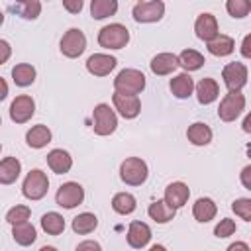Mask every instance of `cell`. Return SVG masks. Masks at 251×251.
I'll use <instances>...</instances> for the list:
<instances>
[{
    "label": "cell",
    "mask_w": 251,
    "mask_h": 251,
    "mask_svg": "<svg viewBox=\"0 0 251 251\" xmlns=\"http://www.w3.org/2000/svg\"><path fill=\"white\" fill-rule=\"evenodd\" d=\"M47 165H49V169H51L53 173L65 175V173L71 171L73 159H71V155H69L65 149H53V151H49V155H47Z\"/></svg>",
    "instance_id": "obj_19"
},
{
    "label": "cell",
    "mask_w": 251,
    "mask_h": 251,
    "mask_svg": "<svg viewBox=\"0 0 251 251\" xmlns=\"http://www.w3.org/2000/svg\"><path fill=\"white\" fill-rule=\"evenodd\" d=\"M75 251H102V247H100V243H98V241H92V239H86V241H82V243H78Z\"/></svg>",
    "instance_id": "obj_39"
},
{
    "label": "cell",
    "mask_w": 251,
    "mask_h": 251,
    "mask_svg": "<svg viewBox=\"0 0 251 251\" xmlns=\"http://www.w3.org/2000/svg\"><path fill=\"white\" fill-rule=\"evenodd\" d=\"M149 67L155 75L165 76V75H171L178 67V61H176V55H173V53H159L151 59Z\"/></svg>",
    "instance_id": "obj_18"
},
{
    "label": "cell",
    "mask_w": 251,
    "mask_h": 251,
    "mask_svg": "<svg viewBox=\"0 0 251 251\" xmlns=\"http://www.w3.org/2000/svg\"><path fill=\"white\" fill-rule=\"evenodd\" d=\"M192 90H194V80H192V76L188 73H180L175 78H171V92H173V96L184 100V98H188L192 94Z\"/></svg>",
    "instance_id": "obj_22"
},
{
    "label": "cell",
    "mask_w": 251,
    "mask_h": 251,
    "mask_svg": "<svg viewBox=\"0 0 251 251\" xmlns=\"http://www.w3.org/2000/svg\"><path fill=\"white\" fill-rule=\"evenodd\" d=\"M118 65V59L106 53H94L86 59V71L94 76H106L110 75Z\"/></svg>",
    "instance_id": "obj_12"
},
{
    "label": "cell",
    "mask_w": 251,
    "mask_h": 251,
    "mask_svg": "<svg viewBox=\"0 0 251 251\" xmlns=\"http://www.w3.org/2000/svg\"><path fill=\"white\" fill-rule=\"evenodd\" d=\"M176 61H178V67H182L186 73L198 71V69L206 63V61H204V55L198 53V51H194V49H184V51L176 57Z\"/></svg>",
    "instance_id": "obj_28"
},
{
    "label": "cell",
    "mask_w": 251,
    "mask_h": 251,
    "mask_svg": "<svg viewBox=\"0 0 251 251\" xmlns=\"http://www.w3.org/2000/svg\"><path fill=\"white\" fill-rule=\"evenodd\" d=\"M33 114H35V102L27 94L16 96L14 102L10 104V118L16 124H25L27 120H31Z\"/></svg>",
    "instance_id": "obj_11"
},
{
    "label": "cell",
    "mask_w": 251,
    "mask_h": 251,
    "mask_svg": "<svg viewBox=\"0 0 251 251\" xmlns=\"http://www.w3.org/2000/svg\"><path fill=\"white\" fill-rule=\"evenodd\" d=\"M188 196H190V190L184 182H171L165 188V202L175 210L184 206L188 202Z\"/></svg>",
    "instance_id": "obj_16"
},
{
    "label": "cell",
    "mask_w": 251,
    "mask_h": 251,
    "mask_svg": "<svg viewBox=\"0 0 251 251\" xmlns=\"http://www.w3.org/2000/svg\"><path fill=\"white\" fill-rule=\"evenodd\" d=\"M226 10L229 12L231 18H245L251 12V4L247 0H227Z\"/></svg>",
    "instance_id": "obj_36"
},
{
    "label": "cell",
    "mask_w": 251,
    "mask_h": 251,
    "mask_svg": "<svg viewBox=\"0 0 251 251\" xmlns=\"http://www.w3.org/2000/svg\"><path fill=\"white\" fill-rule=\"evenodd\" d=\"M149 176L147 163L139 157H129L120 165V178L129 186H141Z\"/></svg>",
    "instance_id": "obj_2"
},
{
    "label": "cell",
    "mask_w": 251,
    "mask_h": 251,
    "mask_svg": "<svg viewBox=\"0 0 251 251\" xmlns=\"http://www.w3.org/2000/svg\"><path fill=\"white\" fill-rule=\"evenodd\" d=\"M249 124H251V118H249V116H247V118H245V122H243V129H245V131H247V133H249V131H251V126H249Z\"/></svg>",
    "instance_id": "obj_46"
},
{
    "label": "cell",
    "mask_w": 251,
    "mask_h": 251,
    "mask_svg": "<svg viewBox=\"0 0 251 251\" xmlns=\"http://www.w3.org/2000/svg\"><path fill=\"white\" fill-rule=\"evenodd\" d=\"M12 237H14V241H16L18 245L27 247V245H31V243L35 241L37 233H35V227H33L29 222H22V224H16V226L12 227Z\"/></svg>",
    "instance_id": "obj_27"
},
{
    "label": "cell",
    "mask_w": 251,
    "mask_h": 251,
    "mask_svg": "<svg viewBox=\"0 0 251 251\" xmlns=\"http://www.w3.org/2000/svg\"><path fill=\"white\" fill-rule=\"evenodd\" d=\"M194 31H196V35H198L202 41H206V43H208L210 39H214V37L218 35V20H216V16H212V14H208V12L200 14V16L196 18Z\"/></svg>",
    "instance_id": "obj_15"
},
{
    "label": "cell",
    "mask_w": 251,
    "mask_h": 251,
    "mask_svg": "<svg viewBox=\"0 0 251 251\" xmlns=\"http://www.w3.org/2000/svg\"><path fill=\"white\" fill-rule=\"evenodd\" d=\"M243 110H245V96L241 92H229L222 98L218 116L222 122H235Z\"/></svg>",
    "instance_id": "obj_7"
},
{
    "label": "cell",
    "mask_w": 251,
    "mask_h": 251,
    "mask_svg": "<svg viewBox=\"0 0 251 251\" xmlns=\"http://www.w3.org/2000/svg\"><path fill=\"white\" fill-rule=\"evenodd\" d=\"M25 141H27L29 147H33V149H41V147H45V145L51 141V131H49V127L43 126V124L33 126V127L25 133Z\"/></svg>",
    "instance_id": "obj_26"
},
{
    "label": "cell",
    "mask_w": 251,
    "mask_h": 251,
    "mask_svg": "<svg viewBox=\"0 0 251 251\" xmlns=\"http://www.w3.org/2000/svg\"><path fill=\"white\" fill-rule=\"evenodd\" d=\"M135 198H133V194H129V192H118V194H114V198H112V208H114V212H118V214H122V216H127V214H131L133 210H135Z\"/></svg>",
    "instance_id": "obj_34"
},
{
    "label": "cell",
    "mask_w": 251,
    "mask_h": 251,
    "mask_svg": "<svg viewBox=\"0 0 251 251\" xmlns=\"http://www.w3.org/2000/svg\"><path fill=\"white\" fill-rule=\"evenodd\" d=\"M2 24H4V14L0 12V25H2Z\"/></svg>",
    "instance_id": "obj_49"
},
{
    "label": "cell",
    "mask_w": 251,
    "mask_h": 251,
    "mask_svg": "<svg viewBox=\"0 0 251 251\" xmlns=\"http://www.w3.org/2000/svg\"><path fill=\"white\" fill-rule=\"evenodd\" d=\"M249 45H251V35H245V37H243V45H241V55H243L245 59L251 57V49H249Z\"/></svg>",
    "instance_id": "obj_43"
},
{
    "label": "cell",
    "mask_w": 251,
    "mask_h": 251,
    "mask_svg": "<svg viewBox=\"0 0 251 251\" xmlns=\"http://www.w3.org/2000/svg\"><path fill=\"white\" fill-rule=\"evenodd\" d=\"M6 96H8V84H6V80L0 76V102H2Z\"/></svg>",
    "instance_id": "obj_45"
},
{
    "label": "cell",
    "mask_w": 251,
    "mask_h": 251,
    "mask_svg": "<svg viewBox=\"0 0 251 251\" xmlns=\"http://www.w3.org/2000/svg\"><path fill=\"white\" fill-rule=\"evenodd\" d=\"M118 12L116 0H92L90 2V14L94 20H104L108 16H114Z\"/></svg>",
    "instance_id": "obj_32"
},
{
    "label": "cell",
    "mask_w": 251,
    "mask_h": 251,
    "mask_svg": "<svg viewBox=\"0 0 251 251\" xmlns=\"http://www.w3.org/2000/svg\"><path fill=\"white\" fill-rule=\"evenodd\" d=\"M12 78H14V82L18 86L25 88L35 80V69L29 63H20V65H16L12 69Z\"/></svg>",
    "instance_id": "obj_30"
},
{
    "label": "cell",
    "mask_w": 251,
    "mask_h": 251,
    "mask_svg": "<svg viewBox=\"0 0 251 251\" xmlns=\"http://www.w3.org/2000/svg\"><path fill=\"white\" fill-rule=\"evenodd\" d=\"M233 231H235V222L229 220V218L220 220V224L214 227V235L216 237H229V235H233Z\"/></svg>",
    "instance_id": "obj_38"
},
{
    "label": "cell",
    "mask_w": 251,
    "mask_h": 251,
    "mask_svg": "<svg viewBox=\"0 0 251 251\" xmlns=\"http://www.w3.org/2000/svg\"><path fill=\"white\" fill-rule=\"evenodd\" d=\"M127 41H129V31L122 24H110L98 31V43L104 49H122L127 45Z\"/></svg>",
    "instance_id": "obj_3"
},
{
    "label": "cell",
    "mask_w": 251,
    "mask_h": 251,
    "mask_svg": "<svg viewBox=\"0 0 251 251\" xmlns=\"http://www.w3.org/2000/svg\"><path fill=\"white\" fill-rule=\"evenodd\" d=\"M41 227L49 235H59L65 229V218L57 212H47L41 216Z\"/></svg>",
    "instance_id": "obj_31"
},
{
    "label": "cell",
    "mask_w": 251,
    "mask_h": 251,
    "mask_svg": "<svg viewBox=\"0 0 251 251\" xmlns=\"http://www.w3.org/2000/svg\"><path fill=\"white\" fill-rule=\"evenodd\" d=\"M147 214H149V218H151V220H155L157 224H167V222H171V220L175 218L176 210H175V208H171L165 200H157V202L149 204Z\"/></svg>",
    "instance_id": "obj_25"
},
{
    "label": "cell",
    "mask_w": 251,
    "mask_h": 251,
    "mask_svg": "<svg viewBox=\"0 0 251 251\" xmlns=\"http://www.w3.org/2000/svg\"><path fill=\"white\" fill-rule=\"evenodd\" d=\"M82 200H84V188L78 182H65L59 186V190L55 194V202L67 210L82 204Z\"/></svg>",
    "instance_id": "obj_9"
},
{
    "label": "cell",
    "mask_w": 251,
    "mask_h": 251,
    "mask_svg": "<svg viewBox=\"0 0 251 251\" xmlns=\"http://www.w3.org/2000/svg\"><path fill=\"white\" fill-rule=\"evenodd\" d=\"M112 102H114L116 110H118L126 120H133V118H137L139 112H141V102H139V98L133 96V94H120V92H114Z\"/></svg>",
    "instance_id": "obj_13"
},
{
    "label": "cell",
    "mask_w": 251,
    "mask_h": 251,
    "mask_svg": "<svg viewBox=\"0 0 251 251\" xmlns=\"http://www.w3.org/2000/svg\"><path fill=\"white\" fill-rule=\"evenodd\" d=\"M10 55H12V47H10V43L4 41V39H0V65H4V63L10 59Z\"/></svg>",
    "instance_id": "obj_41"
},
{
    "label": "cell",
    "mask_w": 251,
    "mask_h": 251,
    "mask_svg": "<svg viewBox=\"0 0 251 251\" xmlns=\"http://www.w3.org/2000/svg\"><path fill=\"white\" fill-rule=\"evenodd\" d=\"M241 182L245 188H251V165H247L243 171H241Z\"/></svg>",
    "instance_id": "obj_42"
},
{
    "label": "cell",
    "mask_w": 251,
    "mask_h": 251,
    "mask_svg": "<svg viewBox=\"0 0 251 251\" xmlns=\"http://www.w3.org/2000/svg\"><path fill=\"white\" fill-rule=\"evenodd\" d=\"M165 14V4L161 0H145V2H137L131 10V16L135 22L139 24H153L159 22Z\"/></svg>",
    "instance_id": "obj_6"
},
{
    "label": "cell",
    "mask_w": 251,
    "mask_h": 251,
    "mask_svg": "<svg viewBox=\"0 0 251 251\" xmlns=\"http://www.w3.org/2000/svg\"><path fill=\"white\" fill-rule=\"evenodd\" d=\"M194 90H196V98H198V102L200 104H212L216 98H218V94H220V86H218V82L214 80V78H200L198 80V84H194Z\"/></svg>",
    "instance_id": "obj_17"
},
{
    "label": "cell",
    "mask_w": 251,
    "mask_h": 251,
    "mask_svg": "<svg viewBox=\"0 0 251 251\" xmlns=\"http://www.w3.org/2000/svg\"><path fill=\"white\" fill-rule=\"evenodd\" d=\"M39 251H57V249H55L53 245H43V247H41Z\"/></svg>",
    "instance_id": "obj_47"
},
{
    "label": "cell",
    "mask_w": 251,
    "mask_h": 251,
    "mask_svg": "<svg viewBox=\"0 0 251 251\" xmlns=\"http://www.w3.org/2000/svg\"><path fill=\"white\" fill-rule=\"evenodd\" d=\"M0 124H2V118H0Z\"/></svg>",
    "instance_id": "obj_50"
},
{
    "label": "cell",
    "mask_w": 251,
    "mask_h": 251,
    "mask_svg": "<svg viewBox=\"0 0 251 251\" xmlns=\"http://www.w3.org/2000/svg\"><path fill=\"white\" fill-rule=\"evenodd\" d=\"M114 88L120 94H133L137 96L145 88V75L137 69H124L114 78Z\"/></svg>",
    "instance_id": "obj_1"
},
{
    "label": "cell",
    "mask_w": 251,
    "mask_h": 251,
    "mask_svg": "<svg viewBox=\"0 0 251 251\" xmlns=\"http://www.w3.org/2000/svg\"><path fill=\"white\" fill-rule=\"evenodd\" d=\"M127 243L133 249H141L151 241V227L143 222H131L127 227Z\"/></svg>",
    "instance_id": "obj_14"
},
{
    "label": "cell",
    "mask_w": 251,
    "mask_h": 251,
    "mask_svg": "<svg viewBox=\"0 0 251 251\" xmlns=\"http://www.w3.org/2000/svg\"><path fill=\"white\" fill-rule=\"evenodd\" d=\"M186 137H188V141H190L192 145L202 147V145H208V143L212 141V129H210V126H206L204 122H194L192 126H188Z\"/></svg>",
    "instance_id": "obj_20"
},
{
    "label": "cell",
    "mask_w": 251,
    "mask_h": 251,
    "mask_svg": "<svg viewBox=\"0 0 251 251\" xmlns=\"http://www.w3.org/2000/svg\"><path fill=\"white\" fill-rule=\"evenodd\" d=\"M49 190V178L41 169H33L27 173L22 184V192L27 200H41Z\"/></svg>",
    "instance_id": "obj_4"
},
{
    "label": "cell",
    "mask_w": 251,
    "mask_h": 251,
    "mask_svg": "<svg viewBox=\"0 0 251 251\" xmlns=\"http://www.w3.org/2000/svg\"><path fill=\"white\" fill-rule=\"evenodd\" d=\"M29 214H31L29 206L16 204L14 208H10V210H8V214H6V222H8V224H12V226L22 224V222H27V220H29Z\"/></svg>",
    "instance_id": "obj_35"
},
{
    "label": "cell",
    "mask_w": 251,
    "mask_h": 251,
    "mask_svg": "<svg viewBox=\"0 0 251 251\" xmlns=\"http://www.w3.org/2000/svg\"><path fill=\"white\" fill-rule=\"evenodd\" d=\"M231 210L235 212V216H239L245 222H251V200L249 198H237L231 204Z\"/></svg>",
    "instance_id": "obj_37"
},
{
    "label": "cell",
    "mask_w": 251,
    "mask_h": 251,
    "mask_svg": "<svg viewBox=\"0 0 251 251\" xmlns=\"http://www.w3.org/2000/svg\"><path fill=\"white\" fill-rule=\"evenodd\" d=\"M22 173V163L16 157H6L0 161V184H12Z\"/></svg>",
    "instance_id": "obj_21"
},
{
    "label": "cell",
    "mask_w": 251,
    "mask_h": 251,
    "mask_svg": "<svg viewBox=\"0 0 251 251\" xmlns=\"http://www.w3.org/2000/svg\"><path fill=\"white\" fill-rule=\"evenodd\" d=\"M149 251H167V249H165L163 245H153V247H151Z\"/></svg>",
    "instance_id": "obj_48"
},
{
    "label": "cell",
    "mask_w": 251,
    "mask_h": 251,
    "mask_svg": "<svg viewBox=\"0 0 251 251\" xmlns=\"http://www.w3.org/2000/svg\"><path fill=\"white\" fill-rule=\"evenodd\" d=\"M233 49H235V41L224 33H218L214 39L208 41V51L216 57H227L233 53Z\"/></svg>",
    "instance_id": "obj_23"
},
{
    "label": "cell",
    "mask_w": 251,
    "mask_h": 251,
    "mask_svg": "<svg viewBox=\"0 0 251 251\" xmlns=\"http://www.w3.org/2000/svg\"><path fill=\"white\" fill-rule=\"evenodd\" d=\"M226 251H249V245H247L245 241H235V243H231Z\"/></svg>",
    "instance_id": "obj_44"
},
{
    "label": "cell",
    "mask_w": 251,
    "mask_h": 251,
    "mask_svg": "<svg viewBox=\"0 0 251 251\" xmlns=\"http://www.w3.org/2000/svg\"><path fill=\"white\" fill-rule=\"evenodd\" d=\"M96 226H98V218L94 214H90V212H82L73 220V231L80 233V235H86V233L94 231Z\"/></svg>",
    "instance_id": "obj_33"
},
{
    "label": "cell",
    "mask_w": 251,
    "mask_h": 251,
    "mask_svg": "<svg viewBox=\"0 0 251 251\" xmlns=\"http://www.w3.org/2000/svg\"><path fill=\"white\" fill-rule=\"evenodd\" d=\"M0 149H2V145H0Z\"/></svg>",
    "instance_id": "obj_51"
},
{
    "label": "cell",
    "mask_w": 251,
    "mask_h": 251,
    "mask_svg": "<svg viewBox=\"0 0 251 251\" xmlns=\"http://www.w3.org/2000/svg\"><path fill=\"white\" fill-rule=\"evenodd\" d=\"M63 8L71 14H78L82 10V0H63Z\"/></svg>",
    "instance_id": "obj_40"
},
{
    "label": "cell",
    "mask_w": 251,
    "mask_h": 251,
    "mask_svg": "<svg viewBox=\"0 0 251 251\" xmlns=\"http://www.w3.org/2000/svg\"><path fill=\"white\" fill-rule=\"evenodd\" d=\"M216 212H218V206H216V202H214L212 198H198V200L194 202V206H192L194 218H196L198 222H202V224L214 220Z\"/></svg>",
    "instance_id": "obj_24"
},
{
    "label": "cell",
    "mask_w": 251,
    "mask_h": 251,
    "mask_svg": "<svg viewBox=\"0 0 251 251\" xmlns=\"http://www.w3.org/2000/svg\"><path fill=\"white\" fill-rule=\"evenodd\" d=\"M84 49H86L84 33L80 29H76V27H71L61 39V53L65 57H69V59H76V57H80L84 53Z\"/></svg>",
    "instance_id": "obj_8"
},
{
    "label": "cell",
    "mask_w": 251,
    "mask_h": 251,
    "mask_svg": "<svg viewBox=\"0 0 251 251\" xmlns=\"http://www.w3.org/2000/svg\"><path fill=\"white\" fill-rule=\"evenodd\" d=\"M222 78L229 92H239L247 84V67L243 63H229L224 67Z\"/></svg>",
    "instance_id": "obj_10"
},
{
    "label": "cell",
    "mask_w": 251,
    "mask_h": 251,
    "mask_svg": "<svg viewBox=\"0 0 251 251\" xmlns=\"http://www.w3.org/2000/svg\"><path fill=\"white\" fill-rule=\"evenodd\" d=\"M92 127L96 135H110L118 127V118L108 104H98L92 112Z\"/></svg>",
    "instance_id": "obj_5"
},
{
    "label": "cell",
    "mask_w": 251,
    "mask_h": 251,
    "mask_svg": "<svg viewBox=\"0 0 251 251\" xmlns=\"http://www.w3.org/2000/svg\"><path fill=\"white\" fill-rule=\"evenodd\" d=\"M10 8L24 20H35L41 14V2H37V0H22V2L12 4Z\"/></svg>",
    "instance_id": "obj_29"
}]
</instances>
